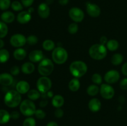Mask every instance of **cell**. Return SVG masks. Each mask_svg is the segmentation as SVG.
<instances>
[{
  "label": "cell",
  "instance_id": "cell-27",
  "mask_svg": "<svg viewBox=\"0 0 127 126\" xmlns=\"http://www.w3.org/2000/svg\"><path fill=\"white\" fill-rule=\"evenodd\" d=\"M99 91H100V88H99L98 85H95V84L89 85L86 90L88 95L91 96H94L97 95Z\"/></svg>",
  "mask_w": 127,
  "mask_h": 126
},
{
  "label": "cell",
  "instance_id": "cell-4",
  "mask_svg": "<svg viewBox=\"0 0 127 126\" xmlns=\"http://www.w3.org/2000/svg\"><path fill=\"white\" fill-rule=\"evenodd\" d=\"M68 58V52L63 47H57L52 51V60L57 64H59V65L63 64L66 62Z\"/></svg>",
  "mask_w": 127,
  "mask_h": 126
},
{
  "label": "cell",
  "instance_id": "cell-50",
  "mask_svg": "<svg viewBox=\"0 0 127 126\" xmlns=\"http://www.w3.org/2000/svg\"><path fill=\"white\" fill-rule=\"evenodd\" d=\"M4 46V42L1 38H0V49H2Z\"/></svg>",
  "mask_w": 127,
  "mask_h": 126
},
{
  "label": "cell",
  "instance_id": "cell-30",
  "mask_svg": "<svg viewBox=\"0 0 127 126\" xmlns=\"http://www.w3.org/2000/svg\"><path fill=\"white\" fill-rule=\"evenodd\" d=\"M9 53L6 49H0V63H5L9 59Z\"/></svg>",
  "mask_w": 127,
  "mask_h": 126
},
{
  "label": "cell",
  "instance_id": "cell-41",
  "mask_svg": "<svg viewBox=\"0 0 127 126\" xmlns=\"http://www.w3.org/2000/svg\"><path fill=\"white\" fill-rule=\"evenodd\" d=\"M120 87L122 90H127V78H124L121 80L120 83Z\"/></svg>",
  "mask_w": 127,
  "mask_h": 126
},
{
  "label": "cell",
  "instance_id": "cell-26",
  "mask_svg": "<svg viewBox=\"0 0 127 126\" xmlns=\"http://www.w3.org/2000/svg\"><path fill=\"white\" fill-rule=\"evenodd\" d=\"M106 48L110 51H115L119 48V43L116 40H110L106 44Z\"/></svg>",
  "mask_w": 127,
  "mask_h": 126
},
{
  "label": "cell",
  "instance_id": "cell-38",
  "mask_svg": "<svg viewBox=\"0 0 127 126\" xmlns=\"http://www.w3.org/2000/svg\"><path fill=\"white\" fill-rule=\"evenodd\" d=\"M35 116L38 119H43L46 117V113L43 110L41 109H36L35 112Z\"/></svg>",
  "mask_w": 127,
  "mask_h": 126
},
{
  "label": "cell",
  "instance_id": "cell-3",
  "mask_svg": "<svg viewBox=\"0 0 127 126\" xmlns=\"http://www.w3.org/2000/svg\"><path fill=\"white\" fill-rule=\"evenodd\" d=\"M69 71L75 78H80L84 76L88 71V65L82 61H75L71 63Z\"/></svg>",
  "mask_w": 127,
  "mask_h": 126
},
{
  "label": "cell",
  "instance_id": "cell-14",
  "mask_svg": "<svg viewBox=\"0 0 127 126\" xmlns=\"http://www.w3.org/2000/svg\"><path fill=\"white\" fill-rule=\"evenodd\" d=\"M29 59L30 61L33 63L40 62L43 59V51L39 49L32 51L29 54Z\"/></svg>",
  "mask_w": 127,
  "mask_h": 126
},
{
  "label": "cell",
  "instance_id": "cell-29",
  "mask_svg": "<svg viewBox=\"0 0 127 126\" xmlns=\"http://www.w3.org/2000/svg\"><path fill=\"white\" fill-rule=\"evenodd\" d=\"M42 47L45 51H53L55 48V44L54 42L51 40H46L42 43Z\"/></svg>",
  "mask_w": 127,
  "mask_h": 126
},
{
  "label": "cell",
  "instance_id": "cell-37",
  "mask_svg": "<svg viewBox=\"0 0 127 126\" xmlns=\"http://www.w3.org/2000/svg\"><path fill=\"white\" fill-rule=\"evenodd\" d=\"M11 0H0V9L2 11L7 10L11 6Z\"/></svg>",
  "mask_w": 127,
  "mask_h": 126
},
{
  "label": "cell",
  "instance_id": "cell-13",
  "mask_svg": "<svg viewBox=\"0 0 127 126\" xmlns=\"http://www.w3.org/2000/svg\"><path fill=\"white\" fill-rule=\"evenodd\" d=\"M37 12H38V14L40 16V17L45 19H47L49 17L50 9L49 6L47 3L42 2L38 5Z\"/></svg>",
  "mask_w": 127,
  "mask_h": 126
},
{
  "label": "cell",
  "instance_id": "cell-6",
  "mask_svg": "<svg viewBox=\"0 0 127 126\" xmlns=\"http://www.w3.org/2000/svg\"><path fill=\"white\" fill-rule=\"evenodd\" d=\"M20 112L24 116L31 117L35 114L36 111V106L33 101L27 99L21 103L19 106Z\"/></svg>",
  "mask_w": 127,
  "mask_h": 126
},
{
  "label": "cell",
  "instance_id": "cell-11",
  "mask_svg": "<svg viewBox=\"0 0 127 126\" xmlns=\"http://www.w3.org/2000/svg\"><path fill=\"white\" fill-rule=\"evenodd\" d=\"M120 77V73L116 70H110L105 73L104 80L108 84H114L117 82Z\"/></svg>",
  "mask_w": 127,
  "mask_h": 126
},
{
  "label": "cell",
  "instance_id": "cell-23",
  "mask_svg": "<svg viewBox=\"0 0 127 126\" xmlns=\"http://www.w3.org/2000/svg\"><path fill=\"white\" fill-rule=\"evenodd\" d=\"M80 86V82H79V79L78 78H73V79H72L69 81V84H68L69 89L71 91H74V92L79 90Z\"/></svg>",
  "mask_w": 127,
  "mask_h": 126
},
{
  "label": "cell",
  "instance_id": "cell-35",
  "mask_svg": "<svg viewBox=\"0 0 127 126\" xmlns=\"http://www.w3.org/2000/svg\"><path fill=\"white\" fill-rule=\"evenodd\" d=\"M38 42V38H37V36L33 35H31L27 37V43L29 44V45H35L36 44H37Z\"/></svg>",
  "mask_w": 127,
  "mask_h": 126
},
{
  "label": "cell",
  "instance_id": "cell-24",
  "mask_svg": "<svg viewBox=\"0 0 127 126\" xmlns=\"http://www.w3.org/2000/svg\"><path fill=\"white\" fill-rule=\"evenodd\" d=\"M11 116L8 111L4 109H0V124H5L9 121Z\"/></svg>",
  "mask_w": 127,
  "mask_h": 126
},
{
  "label": "cell",
  "instance_id": "cell-15",
  "mask_svg": "<svg viewBox=\"0 0 127 126\" xmlns=\"http://www.w3.org/2000/svg\"><path fill=\"white\" fill-rule=\"evenodd\" d=\"M31 13H30L28 11H21L17 16V22L21 24H26L31 21Z\"/></svg>",
  "mask_w": 127,
  "mask_h": 126
},
{
  "label": "cell",
  "instance_id": "cell-1",
  "mask_svg": "<svg viewBox=\"0 0 127 126\" xmlns=\"http://www.w3.org/2000/svg\"><path fill=\"white\" fill-rule=\"evenodd\" d=\"M107 50L105 45L100 43H96L90 47L89 49V54L92 59L100 61L106 57Z\"/></svg>",
  "mask_w": 127,
  "mask_h": 126
},
{
  "label": "cell",
  "instance_id": "cell-46",
  "mask_svg": "<svg viewBox=\"0 0 127 126\" xmlns=\"http://www.w3.org/2000/svg\"><path fill=\"white\" fill-rule=\"evenodd\" d=\"M47 104H48V101H47V100H43L40 101V103L39 104V106H40L41 107H44L47 106Z\"/></svg>",
  "mask_w": 127,
  "mask_h": 126
},
{
  "label": "cell",
  "instance_id": "cell-16",
  "mask_svg": "<svg viewBox=\"0 0 127 126\" xmlns=\"http://www.w3.org/2000/svg\"><path fill=\"white\" fill-rule=\"evenodd\" d=\"M16 90L20 94H26L28 93L30 90V85L27 81L25 80H21L17 84L16 86Z\"/></svg>",
  "mask_w": 127,
  "mask_h": 126
},
{
  "label": "cell",
  "instance_id": "cell-39",
  "mask_svg": "<svg viewBox=\"0 0 127 126\" xmlns=\"http://www.w3.org/2000/svg\"><path fill=\"white\" fill-rule=\"evenodd\" d=\"M10 73L12 75H17L20 73V69L17 65H14L10 69Z\"/></svg>",
  "mask_w": 127,
  "mask_h": 126
},
{
  "label": "cell",
  "instance_id": "cell-34",
  "mask_svg": "<svg viewBox=\"0 0 127 126\" xmlns=\"http://www.w3.org/2000/svg\"><path fill=\"white\" fill-rule=\"evenodd\" d=\"M11 8L14 11H21L23 9L24 6L18 1H14L11 3Z\"/></svg>",
  "mask_w": 127,
  "mask_h": 126
},
{
  "label": "cell",
  "instance_id": "cell-31",
  "mask_svg": "<svg viewBox=\"0 0 127 126\" xmlns=\"http://www.w3.org/2000/svg\"><path fill=\"white\" fill-rule=\"evenodd\" d=\"M8 33V27L6 23L0 22V38L6 37Z\"/></svg>",
  "mask_w": 127,
  "mask_h": 126
},
{
  "label": "cell",
  "instance_id": "cell-20",
  "mask_svg": "<svg viewBox=\"0 0 127 126\" xmlns=\"http://www.w3.org/2000/svg\"><path fill=\"white\" fill-rule=\"evenodd\" d=\"M1 19L3 22L6 23H12L15 20V15L11 11H5L2 13Z\"/></svg>",
  "mask_w": 127,
  "mask_h": 126
},
{
  "label": "cell",
  "instance_id": "cell-10",
  "mask_svg": "<svg viewBox=\"0 0 127 126\" xmlns=\"http://www.w3.org/2000/svg\"><path fill=\"white\" fill-rule=\"evenodd\" d=\"M27 43V38L24 35L16 33L13 35L10 38V43L16 48H21L24 46Z\"/></svg>",
  "mask_w": 127,
  "mask_h": 126
},
{
  "label": "cell",
  "instance_id": "cell-19",
  "mask_svg": "<svg viewBox=\"0 0 127 126\" xmlns=\"http://www.w3.org/2000/svg\"><path fill=\"white\" fill-rule=\"evenodd\" d=\"M35 65L32 62H26L21 66V71L24 74H31L34 72Z\"/></svg>",
  "mask_w": 127,
  "mask_h": 126
},
{
  "label": "cell",
  "instance_id": "cell-32",
  "mask_svg": "<svg viewBox=\"0 0 127 126\" xmlns=\"http://www.w3.org/2000/svg\"><path fill=\"white\" fill-rule=\"evenodd\" d=\"M91 80L92 82H93L94 84H95V85H101L103 80L101 75L98 74V73H95V74H94L92 75Z\"/></svg>",
  "mask_w": 127,
  "mask_h": 126
},
{
  "label": "cell",
  "instance_id": "cell-12",
  "mask_svg": "<svg viewBox=\"0 0 127 126\" xmlns=\"http://www.w3.org/2000/svg\"><path fill=\"white\" fill-rule=\"evenodd\" d=\"M86 11L88 14L92 17H99L101 13V10L99 6L90 2L86 3Z\"/></svg>",
  "mask_w": 127,
  "mask_h": 126
},
{
  "label": "cell",
  "instance_id": "cell-18",
  "mask_svg": "<svg viewBox=\"0 0 127 126\" xmlns=\"http://www.w3.org/2000/svg\"><path fill=\"white\" fill-rule=\"evenodd\" d=\"M101 102L100 100L97 98H92L89 101V104H88V107L90 109L91 111L93 112H98L101 108Z\"/></svg>",
  "mask_w": 127,
  "mask_h": 126
},
{
  "label": "cell",
  "instance_id": "cell-22",
  "mask_svg": "<svg viewBox=\"0 0 127 126\" xmlns=\"http://www.w3.org/2000/svg\"><path fill=\"white\" fill-rule=\"evenodd\" d=\"M13 56L16 60L22 61L26 58V56H27V52L23 48H18L14 50L13 53Z\"/></svg>",
  "mask_w": 127,
  "mask_h": 126
},
{
  "label": "cell",
  "instance_id": "cell-42",
  "mask_svg": "<svg viewBox=\"0 0 127 126\" xmlns=\"http://www.w3.org/2000/svg\"><path fill=\"white\" fill-rule=\"evenodd\" d=\"M33 2L34 0H21V3L26 7H29L32 6Z\"/></svg>",
  "mask_w": 127,
  "mask_h": 126
},
{
  "label": "cell",
  "instance_id": "cell-2",
  "mask_svg": "<svg viewBox=\"0 0 127 126\" xmlns=\"http://www.w3.org/2000/svg\"><path fill=\"white\" fill-rule=\"evenodd\" d=\"M22 100L21 95L17 90H11L7 91L4 98L5 105L9 107L14 108L20 105Z\"/></svg>",
  "mask_w": 127,
  "mask_h": 126
},
{
  "label": "cell",
  "instance_id": "cell-45",
  "mask_svg": "<svg viewBox=\"0 0 127 126\" xmlns=\"http://www.w3.org/2000/svg\"><path fill=\"white\" fill-rule=\"evenodd\" d=\"M108 39L107 37H105V36H102L100 38V44H103V45H105L108 42Z\"/></svg>",
  "mask_w": 127,
  "mask_h": 126
},
{
  "label": "cell",
  "instance_id": "cell-17",
  "mask_svg": "<svg viewBox=\"0 0 127 126\" xmlns=\"http://www.w3.org/2000/svg\"><path fill=\"white\" fill-rule=\"evenodd\" d=\"M13 77L11 74H0V84L3 86H9L13 83Z\"/></svg>",
  "mask_w": 127,
  "mask_h": 126
},
{
  "label": "cell",
  "instance_id": "cell-8",
  "mask_svg": "<svg viewBox=\"0 0 127 126\" xmlns=\"http://www.w3.org/2000/svg\"><path fill=\"white\" fill-rule=\"evenodd\" d=\"M100 95L105 100H110L115 95V90L108 84H102L100 87Z\"/></svg>",
  "mask_w": 127,
  "mask_h": 126
},
{
  "label": "cell",
  "instance_id": "cell-40",
  "mask_svg": "<svg viewBox=\"0 0 127 126\" xmlns=\"http://www.w3.org/2000/svg\"><path fill=\"white\" fill-rule=\"evenodd\" d=\"M54 114L57 118H62L63 116V115H64V111L60 107V108H57L55 111Z\"/></svg>",
  "mask_w": 127,
  "mask_h": 126
},
{
  "label": "cell",
  "instance_id": "cell-7",
  "mask_svg": "<svg viewBox=\"0 0 127 126\" xmlns=\"http://www.w3.org/2000/svg\"><path fill=\"white\" fill-rule=\"evenodd\" d=\"M52 86V80L48 77L42 76L37 80V90L42 93H45L49 91Z\"/></svg>",
  "mask_w": 127,
  "mask_h": 126
},
{
  "label": "cell",
  "instance_id": "cell-44",
  "mask_svg": "<svg viewBox=\"0 0 127 126\" xmlns=\"http://www.w3.org/2000/svg\"><path fill=\"white\" fill-rule=\"evenodd\" d=\"M122 73L125 76H127V62L124 63L122 67Z\"/></svg>",
  "mask_w": 127,
  "mask_h": 126
},
{
  "label": "cell",
  "instance_id": "cell-5",
  "mask_svg": "<svg viewBox=\"0 0 127 126\" xmlns=\"http://www.w3.org/2000/svg\"><path fill=\"white\" fill-rule=\"evenodd\" d=\"M54 70V64L53 61L51 59L46 58L40 62L38 65V73L42 76L48 77L51 75Z\"/></svg>",
  "mask_w": 127,
  "mask_h": 126
},
{
  "label": "cell",
  "instance_id": "cell-36",
  "mask_svg": "<svg viewBox=\"0 0 127 126\" xmlns=\"http://www.w3.org/2000/svg\"><path fill=\"white\" fill-rule=\"evenodd\" d=\"M23 126H36V121L34 118L28 117L24 121Z\"/></svg>",
  "mask_w": 127,
  "mask_h": 126
},
{
  "label": "cell",
  "instance_id": "cell-9",
  "mask_svg": "<svg viewBox=\"0 0 127 126\" xmlns=\"http://www.w3.org/2000/svg\"><path fill=\"white\" fill-rule=\"evenodd\" d=\"M68 14H69V16L71 19L76 23L82 22L84 18V12L79 7H71L69 9Z\"/></svg>",
  "mask_w": 127,
  "mask_h": 126
},
{
  "label": "cell",
  "instance_id": "cell-48",
  "mask_svg": "<svg viewBox=\"0 0 127 126\" xmlns=\"http://www.w3.org/2000/svg\"><path fill=\"white\" fill-rule=\"evenodd\" d=\"M46 126H58V124L56 122H55V121H50V122H49L47 124Z\"/></svg>",
  "mask_w": 127,
  "mask_h": 126
},
{
  "label": "cell",
  "instance_id": "cell-43",
  "mask_svg": "<svg viewBox=\"0 0 127 126\" xmlns=\"http://www.w3.org/2000/svg\"><path fill=\"white\" fill-rule=\"evenodd\" d=\"M10 116H11V119H18L20 117V114L18 111H12L11 114H10Z\"/></svg>",
  "mask_w": 127,
  "mask_h": 126
},
{
  "label": "cell",
  "instance_id": "cell-25",
  "mask_svg": "<svg viewBox=\"0 0 127 126\" xmlns=\"http://www.w3.org/2000/svg\"><path fill=\"white\" fill-rule=\"evenodd\" d=\"M124 56L120 53H115L112 56L111 63L114 65H119L124 61Z\"/></svg>",
  "mask_w": 127,
  "mask_h": 126
},
{
  "label": "cell",
  "instance_id": "cell-47",
  "mask_svg": "<svg viewBox=\"0 0 127 126\" xmlns=\"http://www.w3.org/2000/svg\"><path fill=\"white\" fill-rule=\"evenodd\" d=\"M69 0H58V2L62 6H65L68 3Z\"/></svg>",
  "mask_w": 127,
  "mask_h": 126
},
{
  "label": "cell",
  "instance_id": "cell-28",
  "mask_svg": "<svg viewBox=\"0 0 127 126\" xmlns=\"http://www.w3.org/2000/svg\"><path fill=\"white\" fill-rule=\"evenodd\" d=\"M41 96V93L38 90H30L27 93V97L32 101H35Z\"/></svg>",
  "mask_w": 127,
  "mask_h": 126
},
{
  "label": "cell",
  "instance_id": "cell-51",
  "mask_svg": "<svg viewBox=\"0 0 127 126\" xmlns=\"http://www.w3.org/2000/svg\"><path fill=\"white\" fill-rule=\"evenodd\" d=\"M53 0H46V2L45 3H47V4H51L53 2Z\"/></svg>",
  "mask_w": 127,
  "mask_h": 126
},
{
  "label": "cell",
  "instance_id": "cell-33",
  "mask_svg": "<svg viewBox=\"0 0 127 126\" xmlns=\"http://www.w3.org/2000/svg\"><path fill=\"white\" fill-rule=\"evenodd\" d=\"M78 30H79V26H78V23L76 22L70 23L68 27V32L71 35L76 34L78 32Z\"/></svg>",
  "mask_w": 127,
  "mask_h": 126
},
{
  "label": "cell",
  "instance_id": "cell-21",
  "mask_svg": "<svg viewBox=\"0 0 127 126\" xmlns=\"http://www.w3.org/2000/svg\"><path fill=\"white\" fill-rule=\"evenodd\" d=\"M64 103V99L62 95H56L53 96L52 100V104L53 106L56 108H60L62 107Z\"/></svg>",
  "mask_w": 127,
  "mask_h": 126
},
{
  "label": "cell",
  "instance_id": "cell-49",
  "mask_svg": "<svg viewBox=\"0 0 127 126\" xmlns=\"http://www.w3.org/2000/svg\"><path fill=\"white\" fill-rule=\"evenodd\" d=\"M45 95L47 97H48V98H53V92H52V91H47V93H45Z\"/></svg>",
  "mask_w": 127,
  "mask_h": 126
}]
</instances>
